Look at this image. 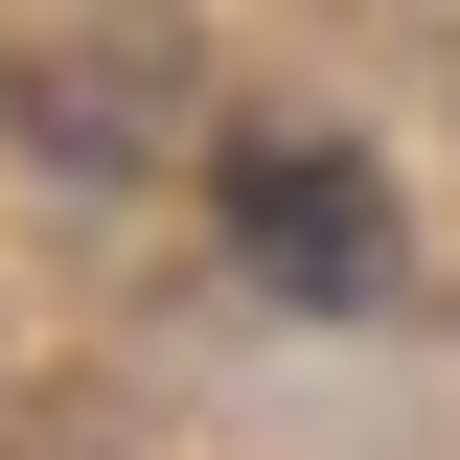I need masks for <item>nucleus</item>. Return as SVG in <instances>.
Segmentation results:
<instances>
[{
  "mask_svg": "<svg viewBox=\"0 0 460 460\" xmlns=\"http://www.w3.org/2000/svg\"><path fill=\"white\" fill-rule=\"evenodd\" d=\"M230 253H253V277L277 299H392V162H368V138H230Z\"/></svg>",
  "mask_w": 460,
  "mask_h": 460,
  "instance_id": "obj_1",
  "label": "nucleus"
}]
</instances>
